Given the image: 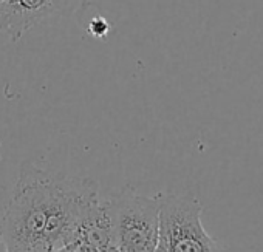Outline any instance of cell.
<instances>
[{
	"label": "cell",
	"instance_id": "5b68a950",
	"mask_svg": "<svg viewBox=\"0 0 263 252\" xmlns=\"http://www.w3.org/2000/svg\"><path fill=\"white\" fill-rule=\"evenodd\" d=\"M88 0H51L54 14L59 16H71L79 11Z\"/></svg>",
	"mask_w": 263,
	"mask_h": 252
},
{
	"label": "cell",
	"instance_id": "ba28073f",
	"mask_svg": "<svg viewBox=\"0 0 263 252\" xmlns=\"http://www.w3.org/2000/svg\"><path fill=\"white\" fill-rule=\"evenodd\" d=\"M7 247H5V243H4V238H2V223H0V252H4Z\"/></svg>",
	"mask_w": 263,
	"mask_h": 252
},
{
	"label": "cell",
	"instance_id": "8fae6325",
	"mask_svg": "<svg viewBox=\"0 0 263 252\" xmlns=\"http://www.w3.org/2000/svg\"><path fill=\"white\" fill-rule=\"evenodd\" d=\"M70 252H73V250H71V247H70Z\"/></svg>",
	"mask_w": 263,
	"mask_h": 252
},
{
	"label": "cell",
	"instance_id": "7a4b0ae2",
	"mask_svg": "<svg viewBox=\"0 0 263 252\" xmlns=\"http://www.w3.org/2000/svg\"><path fill=\"white\" fill-rule=\"evenodd\" d=\"M163 192L147 197L124 187L108 198L118 252H157Z\"/></svg>",
	"mask_w": 263,
	"mask_h": 252
},
{
	"label": "cell",
	"instance_id": "9c48e42d",
	"mask_svg": "<svg viewBox=\"0 0 263 252\" xmlns=\"http://www.w3.org/2000/svg\"><path fill=\"white\" fill-rule=\"evenodd\" d=\"M108 252H118V250H116V249H115V247H111V249H110V250H108Z\"/></svg>",
	"mask_w": 263,
	"mask_h": 252
},
{
	"label": "cell",
	"instance_id": "52a82bcc",
	"mask_svg": "<svg viewBox=\"0 0 263 252\" xmlns=\"http://www.w3.org/2000/svg\"><path fill=\"white\" fill-rule=\"evenodd\" d=\"M0 33H5V25H4V16H2V0H0Z\"/></svg>",
	"mask_w": 263,
	"mask_h": 252
},
{
	"label": "cell",
	"instance_id": "30bf717a",
	"mask_svg": "<svg viewBox=\"0 0 263 252\" xmlns=\"http://www.w3.org/2000/svg\"><path fill=\"white\" fill-rule=\"evenodd\" d=\"M4 252H16V250H8V249H5Z\"/></svg>",
	"mask_w": 263,
	"mask_h": 252
},
{
	"label": "cell",
	"instance_id": "6da1fadb",
	"mask_svg": "<svg viewBox=\"0 0 263 252\" xmlns=\"http://www.w3.org/2000/svg\"><path fill=\"white\" fill-rule=\"evenodd\" d=\"M99 200L95 180L48 172L25 161L0 215L5 247L56 252L74 244L84 218Z\"/></svg>",
	"mask_w": 263,
	"mask_h": 252
},
{
	"label": "cell",
	"instance_id": "8992f818",
	"mask_svg": "<svg viewBox=\"0 0 263 252\" xmlns=\"http://www.w3.org/2000/svg\"><path fill=\"white\" fill-rule=\"evenodd\" d=\"M87 31L95 39H105L108 36V33H110V24L107 22V19L98 16V17H93L88 22Z\"/></svg>",
	"mask_w": 263,
	"mask_h": 252
},
{
	"label": "cell",
	"instance_id": "277c9868",
	"mask_svg": "<svg viewBox=\"0 0 263 252\" xmlns=\"http://www.w3.org/2000/svg\"><path fill=\"white\" fill-rule=\"evenodd\" d=\"M5 33L17 42L33 27L54 16L51 0H2Z\"/></svg>",
	"mask_w": 263,
	"mask_h": 252
},
{
	"label": "cell",
	"instance_id": "3957f363",
	"mask_svg": "<svg viewBox=\"0 0 263 252\" xmlns=\"http://www.w3.org/2000/svg\"><path fill=\"white\" fill-rule=\"evenodd\" d=\"M203 206L191 193H164L157 252H221L201 223Z\"/></svg>",
	"mask_w": 263,
	"mask_h": 252
}]
</instances>
